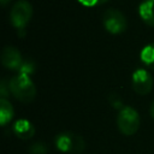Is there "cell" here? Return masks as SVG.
<instances>
[{
    "label": "cell",
    "instance_id": "6",
    "mask_svg": "<svg viewBox=\"0 0 154 154\" xmlns=\"http://www.w3.org/2000/svg\"><path fill=\"white\" fill-rule=\"evenodd\" d=\"M131 85L135 93L138 95H146L150 93L153 88V78L150 73L144 69H137L131 77Z\"/></svg>",
    "mask_w": 154,
    "mask_h": 154
},
{
    "label": "cell",
    "instance_id": "2",
    "mask_svg": "<svg viewBox=\"0 0 154 154\" xmlns=\"http://www.w3.org/2000/svg\"><path fill=\"white\" fill-rule=\"evenodd\" d=\"M117 126L125 136H131L140 128V116L137 111L130 106H124L117 116Z\"/></svg>",
    "mask_w": 154,
    "mask_h": 154
},
{
    "label": "cell",
    "instance_id": "10",
    "mask_svg": "<svg viewBox=\"0 0 154 154\" xmlns=\"http://www.w3.org/2000/svg\"><path fill=\"white\" fill-rule=\"evenodd\" d=\"M13 114H14L13 107L10 103V101L1 97L0 100V124L4 126L7 123H10L13 118Z\"/></svg>",
    "mask_w": 154,
    "mask_h": 154
},
{
    "label": "cell",
    "instance_id": "14",
    "mask_svg": "<svg viewBox=\"0 0 154 154\" xmlns=\"http://www.w3.org/2000/svg\"><path fill=\"white\" fill-rule=\"evenodd\" d=\"M34 69H35L34 64H31L30 61H25V63L22 64V66L19 69V73H23V75H28L29 76L31 72H34Z\"/></svg>",
    "mask_w": 154,
    "mask_h": 154
},
{
    "label": "cell",
    "instance_id": "12",
    "mask_svg": "<svg viewBox=\"0 0 154 154\" xmlns=\"http://www.w3.org/2000/svg\"><path fill=\"white\" fill-rule=\"evenodd\" d=\"M47 152H48V149L42 142H36L29 148L30 154H47Z\"/></svg>",
    "mask_w": 154,
    "mask_h": 154
},
{
    "label": "cell",
    "instance_id": "11",
    "mask_svg": "<svg viewBox=\"0 0 154 154\" xmlns=\"http://www.w3.org/2000/svg\"><path fill=\"white\" fill-rule=\"evenodd\" d=\"M140 58H141L142 63H144L148 66L154 67V43L144 46L143 49L141 51Z\"/></svg>",
    "mask_w": 154,
    "mask_h": 154
},
{
    "label": "cell",
    "instance_id": "9",
    "mask_svg": "<svg viewBox=\"0 0 154 154\" xmlns=\"http://www.w3.org/2000/svg\"><path fill=\"white\" fill-rule=\"evenodd\" d=\"M141 19L149 26H154V0H144L138 6Z\"/></svg>",
    "mask_w": 154,
    "mask_h": 154
},
{
    "label": "cell",
    "instance_id": "3",
    "mask_svg": "<svg viewBox=\"0 0 154 154\" xmlns=\"http://www.w3.org/2000/svg\"><path fill=\"white\" fill-rule=\"evenodd\" d=\"M32 17V6L26 0H18L13 4L10 11L11 24L18 29V31L24 30L25 25Z\"/></svg>",
    "mask_w": 154,
    "mask_h": 154
},
{
    "label": "cell",
    "instance_id": "1",
    "mask_svg": "<svg viewBox=\"0 0 154 154\" xmlns=\"http://www.w3.org/2000/svg\"><path fill=\"white\" fill-rule=\"evenodd\" d=\"M10 93L20 102H31L36 96V87L28 75L19 73L8 81Z\"/></svg>",
    "mask_w": 154,
    "mask_h": 154
},
{
    "label": "cell",
    "instance_id": "17",
    "mask_svg": "<svg viewBox=\"0 0 154 154\" xmlns=\"http://www.w3.org/2000/svg\"><path fill=\"white\" fill-rule=\"evenodd\" d=\"M149 112H150V116H152V118L154 119V101H153V102H152V105H150Z\"/></svg>",
    "mask_w": 154,
    "mask_h": 154
},
{
    "label": "cell",
    "instance_id": "4",
    "mask_svg": "<svg viewBox=\"0 0 154 154\" xmlns=\"http://www.w3.org/2000/svg\"><path fill=\"white\" fill-rule=\"evenodd\" d=\"M55 147L64 153H82L85 148V141L82 136L73 132H61L55 137Z\"/></svg>",
    "mask_w": 154,
    "mask_h": 154
},
{
    "label": "cell",
    "instance_id": "16",
    "mask_svg": "<svg viewBox=\"0 0 154 154\" xmlns=\"http://www.w3.org/2000/svg\"><path fill=\"white\" fill-rule=\"evenodd\" d=\"M0 93H1V97H2V99H6V96H7L8 93H10L8 83L6 84V81H5V79H2L1 83H0Z\"/></svg>",
    "mask_w": 154,
    "mask_h": 154
},
{
    "label": "cell",
    "instance_id": "5",
    "mask_svg": "<svg viewBox=\"0 0 154 154\" xmlns=\"http://www.w3.org/2000/svg\"><path fill=\"white\" fill-rule=\"evenodd\" d=\"M102 24L103 28L111 34H122L126 30L128 22L125 16L116 8H108L102 14Z\"/></svg>",
    "mask_w": 154,
    "mask_h": 154
},
{
    "label": "cell",
    "instance_id": "8",
    "mask_svg": "<svg viewBox=\"0 0 154 154\" xmlns=\"http://www.w3.org/2000/svg\"><path fill=\"white\" fill-rule=\"evenodd\" d=\"M13 132L20 140H29L35 135L34 125L26 119H19L13 124Z\"/></svg>",
    "mask_w": 154,
    "mask_h": 154
},
{
    "label": "cell",
    "instance_id": "18",
    "mask_svg": "<svg viewBox=\"0 0 154 154\" xmlns=\"http://www.w3.org/2000/svg\"><path fill=\"white\" fill-rule=\"evenodd\" d=\"M8 1H10V0H0V2H1L2 6H6V4H7Z\"/></svg>",
    "mask_w": 154,
    "mask_h": 154
},
{
    "label": "cell",
    "instance_id": "15",
    "mask_svg": "<svg viewBox=\"0 0 154 154\" xmlns=\"http://www.w3.org/2000/svg\"><path fill=\"white\" fill-rule=\"evenodd\" d=\"M79 4L84 5V6H88V7H91V6H97V5H102L105 2H107L108 0H77Z\"/></svg>",
    "mask_w": 154,
    "mask_h": 154
},
{
    "label": "cell",
    "instance_id": "7",
    "mask_svg": "<svg viewBox=\"0 0 154 154\" xmlns=\"http://www.w3.org/2000/svg\"><path fill=\"white\" fill-rule=\"evenodd\" d=\"M1 64L8 70H19L22 66V54L13 46H6L1 53Z\"/></svg>",
    "mask_w": 154,
    "mask_h": 154
},
{
    "label": "cell",
    "instance_id": "13",
    "mask_svg": "<svg viewBox=\"0 0 154 154\" xmlns=\"http://www.w3.org/2000/svg\"><path fill=\"white\" fill-rule=\"evenodd\" d=\"M108 100H109V103L112 105L113 108H117V109L120 111V109L124 107V106H123V102H122V99H120L119 95L116 94V93H112V94L109 95Z\"/></svg>",
    "mask_w": 154,
    "mask_h": 154
}]
</instances>
